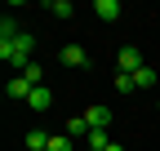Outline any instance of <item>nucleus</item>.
Listing matches in <instances>:
<instances>
[{
  "label": "nucleus",
  "mask_w": 160,
  "mask_h": 151,
  "mask_svg": "<svg viewBox=\"0 0 160 151\" xmlns=\"http://www.w3.org/2000/svg\"><path fill=\"white\" fill-rule=\"evenodd\" d=\"M93 13L102 18V22H116L120 18V0H93Z\"/></svg>",
  "instance_id": "7"
},
{
  "label": "nucleus",
  "mask_w": 160,
  "mask_h": 151,
  "mask_svg": "<svg viewBox=\"0 0 160 151\" xmlns=\"http://www.w3.org/2000/svg\"><path fill=\"white\" fill-rule=\"evenodd\" d=\"M116 67L125 71V76H133V71H142L147 62H142V53H138V49L129 45V49H120V53H116Z\"/></svg>",
  "instance_id": "2"
},
{
  "label": "nucleus",
  "mask_w": 160,
  "mask_h": 151,
  "mask_svg": "<svg viewBox=\"0 0 160 151\" xmlns=\"http://www.w3.org/2000/svg\"><path fill=\"white\" fill-rule=\"evenodd\" d=\"M85 120H89V129H111V107H102V102L89 107V111H85Z\"/></svg>",
  "instance_id": "5"
},
{
  "label": "nucleus",
  "mask_w": 160,
  "mask_h": 151,
  "mask_svg": "<svg viewBox=\"0 0 160 151\" xmlns=\"http://www.w3.org/2000/svg\"><path fill=\"white\" fill-rule=\"evenodd\" d=\"M58 62H62V67H89V53L80 45H62V49H58Z\"/></svg>",
  "instance_id": "3"
},
{
  "label": "nucleus",
  "mask_w": 160,
  "mask_h": 151,
  "mask_svg": "<svg viewBox=\"0 0 160 151\" xmlns=\"http://www.w3.org/2000/svg\"><path fill=\"white\" fill-rule=\"evenodd\" d=\"M49 151H76V142H71L67 134H53V138H49Z\"/></svg>",
  "instance_id": "13"
},
{
  "label": "nucleus",
  "mask_w": 160,
  "mask_h": 151,
  "mask_svg": "<svg viewBox=\"0 0 160 151\" xmlns=\"http://www.w3.org/2000/svg\"><path fill=\"white\" fill-rule=\"evenodd\" d=\"M27 151H49V134L45 129H27Z\"/></svg>",
  "instance_id": "8"
},
{
  "label": "nucleus",
  "mask_w": 160,
  "mask_h": 151,
  "mask_svg": "<svg viewBox=\"0 0 160 151\" xmlns=\"http://www.w3.org/2000/svg\"><path fill=\"white\" fill-rule=\"evenodd\" d=\"M62 134H67L71 142H76V138H80V142H89V134H93V129H89V120H85V116H71V120H67V129H62Z\"/></svg>",
  "instance_id": "4"
},
{
  "label": "nucleus",
  "mask_w": 160,
  "mask_h": 151,
  "mask_svg": "<svg viewBox=\"0 0 160 151\" xmlns=\"http://www.w3.org/2000/svg\"><path fill=\"white\" fill-rule=\"evenodd\" d=\"M80 151H93V147H80Z\"/></svg>",
  "instance_id": "17"
},
{
  "label": "nucleus",
  "mask_w": 160,
  "mask_h": 151,
  "mask_svg": "<svg viewBox=\"0 0 160 151\" xmlns=\"http://www.w3.org/2000/svg\"><path fill=\"white\" fill-rule=\"evenodd\" d=\"M31 49H36V36H31V31L13 36V40H0V62H9V67L22 71V67L31 62Z\"/></svg>",
  "instance_id": "1"
},
{
  "label": "nucleus",
  "mask_w": 160,
  "mask_h": 151,
  "mask_svg": "<svg viewBox=\"0 0 160 151\" xmlns=\"http://www.w3.org/2000/svg\"><path fill=\"white\" fill-rule=\"evenodd\" d=\"M107 151H125V147H120V142H111V147H107Z\"/></svg>",
  "instance_id": "16"
},
{
  "label": "nucleus",
  "mask_w": 160,
  "mask_h": 151,
  "mask_svg": "<svg viewBox=\"0 0 160 151\" xmlns=\"http://www.w3.org/2000/svg\"><path fill=\"white\" fill-rule=\"evenodd\" d=\"M133 85H138V89H151V85H156V71H151V67L133 71Z\"/></svg>",
  "instance_id": "10"
},
{
  "label": "nucleus",
  "mask_w": 160,
  "mask_h": 151,
  "mask_svg": "<svg viewBox=\"0 0 160 151\" xmlns=\"http://www.w3.org/2000/svg\"><path fill=\"white\" fill-rule=\"evenodd\" d=\"M9 98H22V102L31 98V85L22 80V76H13V80H9Z\"/></svg>",
  "instance_id": "9"
},
{
  "label": "nucleus",
  "mask_w": 160,
  "mask_h": 151,
  "mask_svg": "<svg viewBox=\"0 0 160 151\" xmlns=\"http://www.w3.org/2000/svg\"><path fill=\"white\" fill-rule=\"evenodd\" d=\"M18 76H22V80H27L31 89H40V67H36V62H27V67L18 71Z\"/></svg>",
  "instance_id": "12"
},
{
  "label": "nucleus",
  "mask_w": 160,
  "mask_h": 151,
  "mask_svg": "<svg viewBox=\"0 0 160 151\" xmlns=\"http://www.w3.org/2000/svg\"><path fill=\"white\" fill-rule=\"evenodd\" d=\"M13 36H22L18 22H13V18H0V40H13Z\"/></svg>",
  "instance_id": "14"
},
{
  "label": "nucleus",
  "mask_w": 160,
  "mask_h": 151,
  "mask_svg": "<svg viewBox=\"0 0 160 151\" xmlns=\"http://www.w3.org/2000/svg\"><path fill=\"white\" fill-rule=\"evenodd\" d=\"M138 85H133V76H125V71H116V93H133Z\"/></svg>",
  "instance_id": "15"
},
{
  "label": "nucleus",
  "mask_w": 160,
  "mask_h": 151,
  "mask_svg": "<svg viewBox=\"0 0 160 151\" xmlns=\"http://www.w3.org/2000/svg\"><path fill=\"white\" fill-rule=\"evenodd\" d=\"M49 13H53V18H71V13H76V5H71V0H53Z\"/></svg>",
  "instance_id": "11"
},
{
  "label": "nucleus",
  "mask_w": 160,
  "mask_h": 151,
  "mask_svg": "<svg viewBox=\"0 0 160 151\" xmlns=\"http://www.w3.org/2000/svg\"><path fill=\"white\" fill-rule=\"evenodd\" d=\"M27 107H31V111H49V107H53V93H49V85H40V89H31V98H27Z\"/></svg>",
  "instance_id": "6"
}]
</instances>
